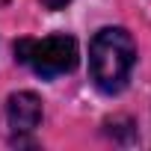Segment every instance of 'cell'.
Returning a JSON list of instances; mask_svg holds the SVG:
<instances>
[{"label":"cell","mask_w":151,"mask_h":151,"mask_svg":"<svg viewBox=\"0 0 151 151\" xmlns=\"http://www.w3.org/2000/svg\"><path fill=\"white\" fill-rule=\"evenodd\" d=\"M6 119L15 133H30L42 122V98L36 92H15L6 104Z\"/></svg>","instance_id":"obj_3"},{"label":"cell","mask_w":151,"mask_h":151,"mask_svg":"<svg viewBox=\"0 0 151 151\" xmlns=\"http://www.w3.org/2000/svg\"><path fill=\"white\" fill-rule=\"evenodd\" d=\"M45 3V9H62L65 3H71V0H42Z\"/></svg>","instance_id":"obj_4"},{"label":"cell","mask_w":151,"mask_h":151,"mask_svg":"<svg viewBox=\"0 0 151 151\" xmlns=\"http://www.w3.org/2000/svg\"><path fill=\"white\" fill-rule=\"evenodd\" d=\"M15 56L39 77H59L77 65V42L71 36H47V39H18Z\"/></svg>","instance_id":"obj_2"},{"label":"cell","mask_w":151,"mask_h":151,"mask_svg":"<svg viewBox=\"0 0 151 151\" xmlns=\"http://www.w3.org/2000/svg\"><path fill=\"white\" fill-rule=\"evenodd\" d=\"M136 62V42L122 27L101 30L89 45V74L101 92L116 95L127 86V77Z\"/></svg>","instance_id":"obj_1"}]
</instances>
